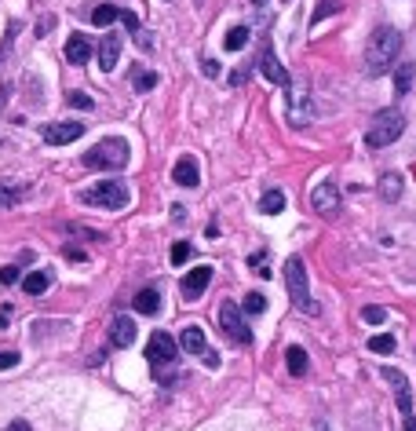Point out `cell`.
Listing matches in <instances>:
<instances>
[{
  "mask_svg": "<svg viewBox=\"0 0 416 431\" xmlns=\"http://www.w3.org/2000/svg\"><path fill=\"white\" fill-rule=\"evenodd\" d=\"M48 30H52V18H40V26H37V37H48Z\"/></svg>",
  "mask_w": 416,
  "mask_h": 431,
  "instance_id": "cell-41",
  "label": "cell"
},
{
  "mask_svg": "<svg viewBox=\"0 0 416 431\" xmlns=\"http://www.w3.org/2000/svg\"><path fill=\"white\" fill-rule=\"evenodd\" d=\"M172 179L179 183V187H197V183H201V172H197V161H194L190 154H183L179 161H175V168H172Z\"/></svg>",
  "mask_w": 416,
  "mask_h": 431,
  "instance_id": "cell-15",
  "label": "cell"
},
{
  "mask_svg": "<svg viewBox=\"0 0 416 431\" xmlns=\"http://www.w3.org/2000/svg\"><path fill=\"white\" fill-rule=\"evenodd\" d=\"M8 431H33V427H30L26 420H11V424H8Z\"/></svg>",
  "mask_w": 416,
  "mask_h": 431,
  "instance_id": "cell-42",
  "label": "cell"
},
{
  "mask_svg": "<svg viewBox=\"0 0 416 431\" xmlns=\"http://www.w3.org/2000/svg\"><path fill=\"white\" fill-rule=\"evenodd\" d=\"M362 321H369V326H384L387 311L384 307H362Z\"/></svg>",
  "mask_w": 416,
  "mask_h": 431,
  "instance_id": "cell-32",
  "label": "cell"
},
{
  "mask_svg": "<svg viewBox=\"0 0 416 431\" xmlns=\"http://www.w3.org/2000/svg\"><path fill=\"white\" fill-rule=\"evenodd\" d=\"M66 59H70L73 66H84V62L92 59V40H88L84 33H73L70 40H66Z\"/></svg>",
  "mask_w": 416,
  "mask_h": 431,
  "instance_id": "cell-17",
  "label": "cell"
},
{
  "mask_svg": "<svg viewBox=\"0 0 416 431\" xmlns=\"http://www.w3.org/2000/svg\"><path fill=\"white\" fill-rule=\"evenodd\" d=\"M249 264H252V271H256L259 278H271V267H267V256H263V252H256Z\"/></svg>",
  "mask_w": 416,
  "mask_h": 431,
  "instance_id": "cell-36",
  "label": "cell"
},
{
  "mask_svg": "<svg viewBox=\"0 0 416 431\" xmlns=\"http://www.w3.org/2000/svg\"><path fill=\"white\" fill-rule=\"evenodd\" d=\"M77 198H81V205H88V208H109V212H121V208H128L131 194H128V187H124L121 179H99L95 187L81 190Z\"/></svg>",
  "mask_w": 416,
  "mask_h": 431,
  "instance_id": "cell-2",
  "label": "cell"
},
{
  "mask_svg": "<svg viewBox=\"0 0 416 431\" xmlns=\"http://www.w3.org/2000/svg\"><path fill=\"white\" fill-rule=\"evenodd\" d=\"M208 282H212V267H205V264H201V267H194V271L183 278V285H179V289H183V296H186V300H197V296H201V293L208 289Z\"/></svg>",
  "mask_w": 416,
  "mask_h": 431,
  "instance_id": "cell-14",
  "label": "cell"
},
{
  "mask_svg": "<svg viewBox=\"0 0 416 431\" xmlns=\"http://www.w3.org/2000/svg\"><path fill=\"white\" fill-rule=\"evenodd\" d=\"M117 55H121L117 33H106L102 45H99V66H102V70H114V66H117Z\"/></svg>",
  "mask_w": 416,
  "mask_h": 431,
  "instance_id": "cell-20",
  "label": "cell"
},
{
  "mask_svg": "<svg viewBox=\"0 0 416 431\" xmlns=\"http://www.w3.org/2000/svg\"><path fill=\"white\" fill-rule=\"evenodd\" d=\"M18 282V267H4L0 271V285H15Z\"/></svg>",
  "mask_w": 416,
  "mask_h": 431,
  "instance_id": "cell-38",
  "label": "cell"
},
{
  "mask_svg": "<svg viewBox=\"0 0 416 431\" xmlns=\"http://www.w3.org/2000/svg\"><path fill=\"white\" fill-rule=\"evenodd\" d=\"M109 340H114V348H128V343L136 340V321L128 314H117L114 326H109Z\"/></svg>",
  "mask_w": 416,
  "mask_h": 431,
  "instance_id": "cell-18",
  "label": "cell"
},
{
  "mask_svg": "<svg viewBox=\"0 0 416 431\" xmlns=\"http://www.w3.org/2000/svg\"><path fill=\"white\" fill-rule=\"evenodd\" d=\"M311 205L321 212V216H336L340 212V187L333 179H321L314 190H311Z\"/></svg>",
  "mask_w": 416,
  "mask_h": 431,
  "instance_id": "cell-13",
  "label": "cell"
},
{
  "mask_svg": "<svg viewBox=\"0 0 416 431\" xmlns=\"http://www.w3.org/2000/svg\"><path fill=\"white\" fill-rule=\"evenodd\" d=\"M128 143L124 139H102L84 154V168H95V172H114L128 165Z\"/></svg>",
  "mask_w": 416,
  "mask_h": 431,
  "instance_id": "cell-5",
  "label": "cell"
},
{
  "mask_svg": "<svg viewBox=\"0 0 416 431\" xmlns=\"http://www.w3.org/2000/svg\"><path fill=\"white\" fill-rule=\"evenodd\" d=\"M365 348H369L372 355H391V351H394V336H391V333H376V336H369Z\"/></svg>",
  "mask_w": 416,
  "mask_h": 431,
  "instance_id": "cell-28",
  "label": "cell"
},
{
  "mask_svg": "<svg viewBox=\"0 0 416 431\" xmlns=\"http://www.w3.org/2000/svg\"><path fill=\"white\" fill-rule=\"evenodd\" d=\"M18 362H22L18 351H0V370H15Z\"/></svg>",
  "mask_w": 416,
  "mask_h": 431,
  "instance_id": "cell-37",
  "label": "cell"
},
{
  "mask_svg": "<svg viewBox=\"0 0 416 431\" xmlns=\"http://www.w3.org/2000/svg\"><path fill=\"white\" fill-rule=\"evenodd\" d=\"M380 377H384V380L394 387V395H398V413H402V420L416 417V413H412V387H409L405 373H402V370H391V365H384V370H380Z\"/></svg>",
  "mask_w": 416,
  "mask_h": 431,
  "instance_id": "cell-8",
  "label": "cell"
},
{
  "mask_svg": "<svg viewBox=\"0 0 416 431\" xmlns=\"http://www.w3.org/2000/svg\"><path fill=\"white\" fill-rule=\"evenodd\" d=\"M402 132H405L402 110H380L376 117H372L369 132H365V146H369V150H384V146H391L394 139H398Z\"/></svg>",
  "mask_w": 416,
  "mask_h": 431,
  "instance_id": "cell-3",
  "label": "cell"
},
{
  "mask_svg": "<svg viewBox=\"0 0 416 431\" xmlns=\"http://www.w3.org/2000/svg\"><path fill=\"white\" fill-rule=\"evenodd\" d=\"M314 431H328V424H325V420H318V424H314Z\"/></svg>",
  "mask_w": 416,
  "mask_h": 431,
  "instance_id": "cell-45",
  "label": "cell"
},
{
  "mask_svg": "<svg viewBox=\"0 0 416 431\" xmlns=\"http://www.w3.org/2000/svg\"><path fill=\"white\" fill-rule=\"evenodd\" d=\"M190 256H194V245H190V242H175V245H172V267H183Z\"/></svg>",
  "mask_w": 416,
  "mask_h": 431,
  "instance_id": "cell-29",
  "label": "cell"
},
{
  "mask_svg": "<svg viewBox=\"0 0 416 431\" xmlns=\"http://www.w3.org/2000/svg\"><path fill=\"white\" fill-rule=\"evenodd\" d=\"M131 84H136V92H150V88H158V73H136L131 77Z\"/></svg>",
  "mask_w": 416,
  "mask_h": 431,
  "instance_id": "cell-31",
  "label": "cell"
},
{
  "mask_svg": "<svg viewBox=\"0 0 416 431\" xmlns=\"http://www.w3.org/2000/svg\"><path fill=\"white\" fill-rule=\"evenodd\" d=\"M285 289H289V300L299 311L318 314V304L311 300V282H307V267L299 256H289V264H285Z\"/></svg>",
  "mask_w": 416,
  "mask_h": 431,
  "instance_id": "cell-4",
  "label": "cell"
},
{
  "mask_svg": "<svg viewBox=\"0 0 416 431\" xmlns=\"http://www.w3.org/2000/svg\"><path fill=\"white\" fill-rule=\"evenodd\" d=\"M245 45H249V26H234V30L223 37V48H227V52H241Z\"/></svg>",
  "mask_w": 416,
  "mask_h": 431,
  "instance_id": "cell-27",
  "label": "cell"
},
{
  "mask_svg": "<svg viewBox=\"0 0 416 431\" xmlns=\"http://www.w3.org/2000/svg\"><path fill=\"white\" fill-rule=\"evenodd\" d=\"M66 102L77 106V110H92V95H84V92H70V95H66Z\"/></svg>",
  "mask_w": 416,
  "mask_h": 431,
  "instance_id": "cell-35",
  "label": "cell"
},
{
  "mask_svg": "<svg viewBox=\"0 0 416 431\" xmlns=\"http://www.w3.org/2000/svg\"><path fill=\"white\" fill-rule=\"evenodd\" d=\"M179 348H183L186 355H197V358H201V355L208 351V343H205V333L197 329V326H186V329H183V336H179Z\"/></svg>",
  "mask_w": 416,
  "mask_h": 431,
  "instance_id": "cell-19",
  "label": "cell"
},
{
  "mask_svg": "<svg viewBox=\"0 0 416 431\" xmlns=\"http://www.w3.org/2000/svg\"><path fill=\"white\" fill-rule=\"evenodd\" d=\"M175 358H179V343H175L165 329H158L146 343V362H150V370L158 373V380H165V373L175 370Z\"/></svg>",
  "mask_w": 416,
  "mask_h": 431,
  "instance_id": "cell-6",
  "label": "cell"
},
{
  "mask_svg": "<svg viewBox=\"0 0 416 431\" xmlns=\"http://www.w3.org/2000/svg\"><path fill=\"white\" fill-rule=\"evenodd\" d=\"M201 358H205V365H208V370H219V355H215L212 348H208V351H205Z\"/></svg>",
  "mask_w": 416,
  "mask_h": 431,
  "instance_id": "cell-40",
  "label": "cell"
},
{
  "mask_svg": "<svg viewBox=\"0 0 416 431\" xmlns=\"http://www.w3.org/2000/svg\"><path fill=\"white\" fill-rule=\"evenodd\" d=\"M259 212L263 216H278V212H285V194L281 190H267L259 198Z\"/></svg>",
  "mask_w": 416,
  "mask_h": 431,
  "instance_id": "cell-26",
  "label": "cell"
},
{
  "mask_svg": "<svg viewBox=\"0 0 416 431\" xmlns=\"http://www.w3.org/2000/svg\"><path fill=\"white\" fill-rule=\"evenodd\" d=\"M219 329H223V336L230 343H241V348H249V343H252V329L245 326V318H241V307L230 304V300L219 307Z\"/></svg>",
  "mask_w": 416,
  "mask_h": 431,
  "instance_id": "cell-7",
  "label": "cell"
},
{
  "mask_svg": "<svg viewBox=\"0 0 416 431\" xmlns=\"http://www.w3.org/2000/svg\"><path fill=\"white\" fill-rule=\"evenodd\" d=\"M380 198L384 201H398L402 198V176H398V172H387V176H380Z\"/></svg>",
  "mask_w": 416,
  "mask_h": 431,
  "instance_id": "cell-24",
  "label": "cell"
},
{
  "mask_svg": "<svg viewBox=\"0 0 416 431\" xmlns=\"http://www.w3.org/2000/svg\"><path fill=\"white\" fill-rule=\"evenodd\" d=\"M402 431H416V417H409V420H405V427H402Z\"/></svg>",
  "mask_w": 416,
  "mask_h": 431,
  "instance_id": "cell-44",
  "label": "cell"
},
{
  "mask_svg": "<svg viewBox=\"0 0 416 431\" xmlns=\"http://www.w3.org/2000/svg\"><path fill=\"white\" fill-rule=\"evenodd\" d=\"M201 70H205V77H219V62H215V59H205Z\"/></svg>",
  "mask_w": 416,
  "mask_h": 431,
  "instance_id": "cell-39",
  "label": "cell"
},
{
  "mask_svg": "<svg viewBox=\"0 0 416 431\" xmlns=\"http://www.w3.org/2000/svg\"><path fill=\"white\" fill-rule=\"evenodd\" d=\"M131 307H136L139 314H158V311H161V296H158V289H139L136 300H131Z\"/></svg>",
  "mask_w": 416,
  "mask_h": 431,
  "instance_id": "cell-21",
  "label": "cell"
},
{
  "mask_svg": "<svg viewBox=\"0 0 416 431\" xmlns=\"http://www.w3.org/2000/svg\"><path fill=\"white\" fill-rule=\"evenodd\" d=\"M336 11H340V4H336V0H321V8L314 11V18H311V23L318 26L321 18H328V15H336Z\"/></svg>",
  "mask_w": 416,
  "mask_h": 431,
  "instance_id": "cell-33",
  "label": "cell"
},
{
  "mask_svg": "<svg viewBox=\"0 0 416 431\" xmlns=\"http://www.w3.org/2000/svg\"><path fill=\"white\" fill-rule=\"evenodd\" d=\"M48 285H52V274H48V271H33V274L22 278V289H26V296H40V293H48Z\"/></svg>",
  "mask_w": 416,
  "mask_h": 431,
  "instance_id": "cell-23",
  "label": "cell"
},
{
  "mask_svg": "<svg viewBox=\"0 0 416 431\" xmlns=\"http://www.w3.org/2000/svg\"><path fill=\"white\" fill-rule=\"evenodd\" d=\"M285 365H289V373H292V377H303V373H307V365H311V362H307V351L292 343V348L285 351Z\"/></svg>",
  "mask_w": 416,
  "mask_h": 431,
  "instance_id": "cell-25",
  "label": "cell"
},
{
  "mask_svg": "<svg viewBox=\"0 0 416 431\" xmlns=\"http://www.w3.org/2000/svg\"><path fill=\"white\" fill-rule=\"evenodd\" d=\"M259 73L267 77L271 84H278V88H292V77H289V70L278 62V55H274V48H271V40H263V52H259Z\"/></svg>",
  "mask_w": 416,
  "mask_h": 431,
  "instance_id": "cell-9",
  "label": "cell"
},
{
  "mask_svg": "<svg viewBox=\"0 0 416 431\" xmlns=\"http://www.w3.org/2000/svg\"><path fill=\"white\" fill-rule=\"evenodd\" d=\"M267 311V296L263 293H249L245 296V314H263Z\"/></svg>",
  "mask_w": 416,
  "mask_h": 431,
  "instance_id": "cell-30",
  "label": "cell"
},
{
  "mask_svg": "<svg viewBox=\"0 0 416 431\" xmlns=\"http://www.w3.org/2000/svg\"><path fill=\"white\" fill-rule=\"evenodd\" d=\"M398 55H402V33L394 26H376L369 33V45H365V73L369 77H384L398 66Z\"/></svg>",
  "mask_w": 416,
  "mask_h": 431,
  "instance_id": "cell-1",
  "label": "cell"
},
{
  "mask_svg": "<svg viewBox=\"0 0 416 431\" xmlns=\"http://www.w3.org/2000/svg\"><path fill=\"white\" fill-rule=\"evenodd\" d=\"M311 117H314V102H311L307 84H292L289 88V121L292 124H311Z\"/></svg>",
  "mask_w": 416,
  "mask_h": 431,
  "instance_id": "cell-11",
  "label": "cell"
},
{
  "mask_svg": "<svg viewBox=\"0 0 416 431\" xmlns=\"http://www.w3.org/2000/svg\"><path fill=\"white\" fill-rule=\"evenodd\" d=\"M30 194V183L22 179H0V208H15Z\"/></svg>",
  "mask_w": 416,
  "mask_h": 431,
  "instance_id": "cell-16",
  "label": "cell"
},
{
  "mask_svg": "<svg viewBox=\"0 0 416 431\" xmlns=\"http://www.w3.org/2000/svg\"><path fill=\"white\" fill-rule=\"evenodd\" d=\"M8 318H11V311H8V307H0V329H8Z\"/></svg>",
  "mask_w": 416,
  "mask_h": 431,
  "instance_id": "cell-43",
  "label": "cell"
},
{
  "mask_svg": "<svg viewBox=\"0 0 416 431\" xmlns=\"http://www.w3.org/2000/svg\"><path fill=\"white\" fill-rule=\"evenodd\" d=\"M44 143H52V146H66V143H73L84 136V121H55V124H44Z\"/></svg>",
  "mask_w": 416,
  "mask_h": 431,
  "instance_id": "cell-12",
  "label": "cell"
},
{
  "mask_svg": "<svg viewBox=\"0 0 416 431\" xmlns=\"http://www.w3.org/2000/svg\"><path fill=\"white\" fill-rule=\"evenodd\" d=\"M109 23H124L131 33H139V15L128 11V8H117V4H99L92 11V26H109Z\"/></svg>",
  "mask_w": 416,
  "mask_h": 431,
  "instance_id": "cell-10",
  "label": "cell"
},
{
  "mask_svg": "<svg viewBox=\"0 0 416 431\" xmlns=\"http://www.w3.org/2000/svg\"><path fill=\"white\" fill-rule=\"evenodd\" d=\"M412 77H416L412 62H398V66H394V95H409L412 92Z\"/></svg>",
  "mask_w": 416,
  "mask_h": 431,
  "instance_id": "cell-22",
  "label": "cell"
},
{
  "mask_svg": "<svg viewBox=\"0 0 416 431\" xmlns=\"http://www.w3.org/2000/svg\"><path fill=\"white\" fill-rule=\"evenodd\" d=\"M267 4H271V0H252V15H256V23H263V26L271 23V11H267Z\"/></svg>",
  "mask_w": 416,
  "mask_h": 431,
  "instance_id": "cell-34",
  "label": "cell"
}]
</instances>
